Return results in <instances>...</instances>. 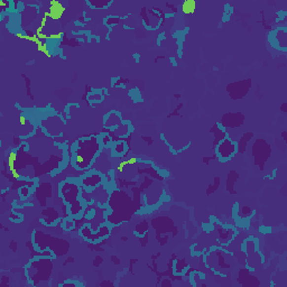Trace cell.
<instances>
[{
  "label": "cell",
  "mask_w": 287,
  "mask_h": 287,
  "mask_svg": "<svg viewBox=\"0 0 287 287\" xmlns=\"http://www.w3.org/2000/svg\"><path fill=\"white\" fill-rule=\"evenodd\" d=\"M104 149L99 135L82 136L70 147V163L75 171H89L99 159Z\"/></svg>",
  "instance_id": "1"
},
{
  "label": "cell",
  "mask_w": 287,
  "mask_h": 287,
  "mask_svg": "<svg viewBox=\"0 0 287 287\" xmlns=\"http://www.w3.org/2000/svg\"><path fill=\"white\" fill-rule=\"evenodd\" d=\"M59 196L63 201L65 210L64 216H71L76 221L83 218L85 211L89 208L83 200L80 178L65 179L59 183Z\"/></svg>",
  "instance_id": "2"
},
{
  "label": "cell",
  "mask_w": 287,
  "mask_h": 287,
  "mask_svg": "<svg viewBox=\"0 0 287 287\" xmlns=\"http://www.w3.org/2000/svg\"><path fill=\"white\" fill-rule=\"evenodd\" d=\"M137 208L133 196L121 188H113L110 192L108 207L106 209L107 221L112 228L128 222L136 215Z\"/></svg>",
  "instance_id": "3"
},
{
  "label": "cell",
  "mask_w": 287,
  "mask_h": 287,
  "mask_svg": "<svg viewBox=\"0 0 287 287\" xmlns=\"http://www.w3.org/2000/svg\"><path fill=\"white\" fill-rule=\"evenodd\" d=\"M32 245L35 251L38 253H45L52 258L67 255L70 245L67 240L54 237L43 231L34 230L32 233Z\"/></svg>",
  "instance_id": "4"
},
{
  "label": "cell",
  "mask_w": 287,
  "mask_h": 287,
  "mask_svg": "<svg viewBox=\"0 0 287 287\" xmlns=\"http://www.w3.org/2000/svg\"><path fill=\"white\" fill-rule=\"evenodd\" d=\"M53 259L51 256L35 257L27 262L25 266V275L28 280V284L32 286H38L42 283L50 281L51 275L54 268Z\"/></svg>",
  "instance_id": "5"
},
{
  "label": "cell",
  "mask_w": 287,
  "mask_h": 287,
  "mask_svg": "<svg viewBox=\"0 0 287 287\" xmlns=\"http://www.w3.org/2000/svg\"><path fill=\"white\" fill-rule=\"evenodd\" d=\"M151 227L156 231V239L162 246L165 245L169 240L170 232L173 235H176V232H178L174 222L169 216H157V218L153 219L151 220Z\"/></svg>",
  "instance_id": "6"
},
{
  "label": "cell",
  "mask_w": 287,
  "mask_h": 287,
  "mask_svg": "<svg viewBox=\"0 0 287 287\" xmlns=\"http://www.w3.org/2000/svg\"><path fill=\"white\" fill-rule=\"evenodd\" d=\"M213 148L215 150V157L220 163L230 162L238 153L237 142L233 141L230 136L223 138Z\"/></svg>",
  "instance_id": "7"
},
{
  "label": "cell",
  "mask_w": 287,
  "mask_h": 287,
  "mask_svg": "<svg viewBox=\"0 0 287 287\" xmlns=\"http://www.w3.org/2000/svg\"><path fill=\"white\" fill-rule=\"evenodd\" d=\"M272 155V148L265 139H257L251 146V156L255 165L259 167L260 171H264V167L268 158Z\"/></svg>",
  "instance_id": "8"
},
{
  "label": "cell",
  "mask_w": 287,
  "mask_h": 287,
  "mask_svg": "<svg viewBox=\"0 0 287 287\" xmlns=\"http://www.w3.org/2000/svg\"><path fill=\"white\" fill-rule=\"evenodd\" d=\"M162 16L163 11L159 10V8H154V9H147L143 8L142 9V17H143V25L147 31H156L162 25Z\"/></svg>",
  "instance_id": "9"
},
{
  "label": "cell",
  "mask_w": 287,
  "mask_h": 287,
  "mask_svg": "<svg viewBox=\"0 0 287 287\" xmlns=\"http://www.w3.org/2000/svg\"><path fill=\"white\" fill-rule=\"evenodd\" d=\"M255 211L249 207H239V203H236L232 209V216L235 219L236 225L243 228H248L250 219L252 218V215Z\"/></svg>",
  "instance_id": "10"
},
{
  "label": "cell",
  "mask_w": 287,
  "mask_h": 287,
  "mask_svg": "<svg viewBox=\"0 0 287 287\" xmlns=\"http://www.w3.org/2000/svg\"><path fill=\"white\" fill-rule=\"evenodd\" d=\"M286 35L287 31L285 26L278 27L268 34V42L274 48L282 52H286Z\"/></svg>",
  "instance_id": "11"
},
{
  "label": "cell",
  "mask_w": 287,
  "mask_h": 287,
  "mask_svg": "<svg viewBox=\"0 0 287 287\" xmlns=\"http://www.w3.org/2000/svg\"><path fill=\"white\" fill-rule=\"evenodd\" d=\"M251 85V80H244L239 82H235V83H230L227 87V91L233 100H239L244 98L247 94L248 90Z\"/></svg>",
  "instance_id": "12"
},
{
  "label": "cell",
  "mask_w": 287,
  "mask_h": 287,
  "mask_svg": "<svg viewBox=\"0 0 287 287\" xmlns=\"http://www.w3.org/2000/svg\"><path fill=\"white\" fill-rule=\"evenodd\" d=\"M245 122V116L244 113L241 112H227L223 114L222 120H221L220 125L223 127V128L227 129H232V128H239L244 125Z\"/></svg>",
  "instance_id": "13"
},
{
  "label": "cell",
  "mask_w": 287,
  "mask_h": 287,
  "mask_svg": "<svg viewBox=\"0 0 287 287\" xmlns=\"http://www.w3.org/2000/svg\"><path fill=\"white\" fill-rule=\"evenodd\" d=\"M122 122H124V119L121 117V113L117 110H111L104 117V127L111 134L122 125Z\"/></svg>",
  "instance_id": "14"
},
{
  "label": "cell",
  "mask_w": 287,
  "mask_h": 287,
  "mask_svg": "<svg viewBox=\"0 0 287 287\" xmlns=\"http://www.w3.org/2000/svg\"><path fill=\"white\" fill-rule=\"evenodd\" d=\"M63 220L62 215L60 212L56 210L55 207L46 208L42 211V216H40V222H42L45 227H55L57 223H61Z\"/></svg>",
  "instance_id": "15"
},
{
  "label": "cell",
  "mask_w": 287,
  "mask_h": 287,
  "mask_svg": "<svg viewBox=\"0 0 287 287\" xmlns=\"http://www.w3.org/2000/svg\"><path fill=\"white\" fill-rule=\"evenodd\" d=\"M108 150L111 157L122 158L126 156L127 153H128L129 146H128V144L126 143V141H124V139H117V141L112 142Z\"/></svg>",
  "instance_id": "16"
},
{
  "label": "cell",
  "mask_w": 287,
  "mask_h": 287,
  "mask_svg": "<svg viewBox=\"0 0 287 287\" xmlns=\"http://www.w3.org/2000/svg\"><path fill=\"white\" fill-rule=\"evenodd\" d=\"M148 232H149V224L146 220H143L136 224L134 230V235L137 237V239L141 241L142 246H146L148 243Z\"/></svg>",
  "instance_id": "17"
},
{
  "label": "cell",
  "mask_w": 287,
  "mask_h": 287,
  "mask_svg": "<svg viewBox=\"0 0 287 287\" xmlns=\"http://www.w3.org/2000/svg\"><path fill=\"white\" fill-rule=\"evenodd\" d=\"M52 196V184L44 183L43 185H39L36 190V198L39 201V203L44 207L46 203V200Z\"/></svg>",
  "instance_id": "18"
},
{
  "label": "cell",
  "mask_w": 287,
  "mask_h": 287,
  "mask_svg": "<svg viewBox=\"0 0 287 287\" xmlns=\"http://www.w3.org/2000/svg\"><path fill=\"white\" fill-rule=\"evenodd\" d=\"M188 270V265L186 264L185 259H175L173 262V266H172V273L175 277H183L184 275L187 273Z\"/></svg>",
  "instance_id": "19"
},
{
  "label": "cell",
  "mask_w": 287,
  "mask_h": 287,
  "mask_svg": "<svg viewBox=\"0 0 287 287\" xmlns=\"http://www.w3.org/2000/svg\"><path fill=\"white\" fill-rule=\"evenodd\" d=\"M87 99L89 101V104L92 107H94L96 105L101 104V102L105 100V96H104V93H102V90L93 89L91 92L88 93Z\"/></svg>",
  "instance_id": "20"
},
{
  "label": "cell",
  "mask_w": 287,
  "mask_h": 287,
  "mask_svg": "<svg viewBox=\"0 0 287 287\" xmlns=\"http://www.w3.org/2000/svg\"><path fill=\"white\" fill-rule=\"evenodd\" d=\"M253 137L252 133H246L244 134L239 141L237 142V147H238V153L244 154L246 151V148H247L248 142Z\"/></svg>",
  "instance_id": "21"
},
{
  "label": "cell",
  "mask_w": 287,
  "mask_h": 287,
  "mask_svg": "<svg viewBox=\"0 0 287 287\" xmlns=\"http://www.w3.org/2000/svg\"><path fill=\"white\" fill-rule=\"evenodd\" d=\"M76 227V220H74L71 216H64L63 220L61 221V228L63 229L65 232H71Z\"/></svg>",
  "instance_id": "22"
},
{
  "label": "cell",
  "mask_w": 287,
  "mask_h": 287,
  "mask_svg": "<svg viewBox=\"0 0 287 287\" xmlns=\"http://www.w3.org/2000/svg\"><path fill=\"white\" fill-rule=\"evenodd\" d=\"M238 178H239V175H238L237 172L235 171H231L230 173L228 174V179H227V190L230 192L231 194H235L236 192L232 190L233 186H235V184L237 182V179Z\"/></svg>",
  "instance_id": "23"
},
{
  "label": "cell",
  "mask_w": 287,
  "mask_h": 287,
  "mask_svg": "<svg viewBox=\"0 0 287 287\" xmlns=\"http://www.w3.org/2000/svg\"><path fill=\"white\" fill-rule=\"evenodd\" d=\"M119 20H120V17H119V16L110 15V16H107V17L104 19V24L107 27L112 28L113 26L117 25V24L119 23Z\"/></svg>",
  "instance_id": "24"
},
{
  "label": "cell",
  "mask_w": 287,
  "mask_h": 287,
  "mask_svg": "<svg viewBox=\"0 0 287 287\" xmlns=\"http://www.w3.org/2000/svg\"><path fill=\"white\" fill-rule=\"evenodd\" d=\"M88 6L92 7L93 9H104V8L107 7H110L112 5V1H109V2H101V1H87L85 2Z\"/></svg>",
  "instance_id": "25"
},
{
  "label": "cell",
  "mask_w": 287,
  "mask_h": 287,
  "mask_svg": "<svg viewBox=\"0 0 287 287\" xmlns=\"http://www.w3.org/2000/svg\"><path fill=\"white\" fill-rule=\"evenodd\" d=\"M9 221H11V222L16 223V224L22 223L24 221V215H22V213L16 212L15 209H13V210H11L10 215H9Z\"/></svg>",
  "instance_id": "26"
},
{
  "label": "cell",
  "mask_w": 287,
  "mask_h": 287,
  "mask_svg": "<svg viewBox=\"0 0 287 287\" xmlns=\"http://www.w3.org/2000/svg\"><path fill=\"white\" fill-rule=\"evenodd\" d=\"M195 5H196V3L194 1H191V0H188V1L183 2L182 9H183V11L185 14H192V13H194Z\"/></svg>",
  "instance_id": "27"
},
{
  "label": "cell",
  "mask_w": 287,
  "mask_h": 287,
  "mask_svg": "<svg viewBox=\"0 0 287 287\" xmlns=\"http://www.w3.org/2000/svg\"><path fill=\"white\" fill-rule=\"evenodd\" d=\"M204 250L200 247L198 244H194L193 246H191L190 248V253L192 257H199L203 253Z\"/></svg>",
  "instance_id": "28"
},
{
  "label": "cell",
  "mask_w": 287,
  "mask_h": 287,
  "mask_svg": "<svg viewBox=\"0 0 287 287\" xmlns=\"http://www.w3.org/2000/svg\"><path fill=\"white\" fill-rule=\"evenodd\" d=\"M129 97L133 99L135 102L142 101V94L139 92L138 89H131L129 91Z\"/></svg>",
  "instance_id": "29"
},
{
  "label": "cell",
  "mask_w": 287,
  "mask_h": 287,
  "mask_svg": "<svg viewBox=\"0 0 287 287\" xmlns=\"http://www.w3.org/2000/svg\"><path fill=\"white\" fill-rule=\"evenodd\" d=\"M219 185H220V178H215V183H213V185L209 186V190L207 191V194L209 195V194H211L212 192H215V191L218 190Z\"/></svg>",
  "instance_id": "30"
},
{
  "label": "cell",
  "mask_w": 287,
  "mask_h": 287,
  "mask_svg": "<svg viewBox=\"0 0 287 287\" xmlns=\"http://www.w3.org/2000/svg\"><path fill=\"white\" fill-rule=\"evenodd\" d=\"M111 259H113V262H114V264H117V265H120V261H119V258H117V257L112 256V257H111Z\"/></svg>",
  "instance_id": "31"
}]
</instances>
